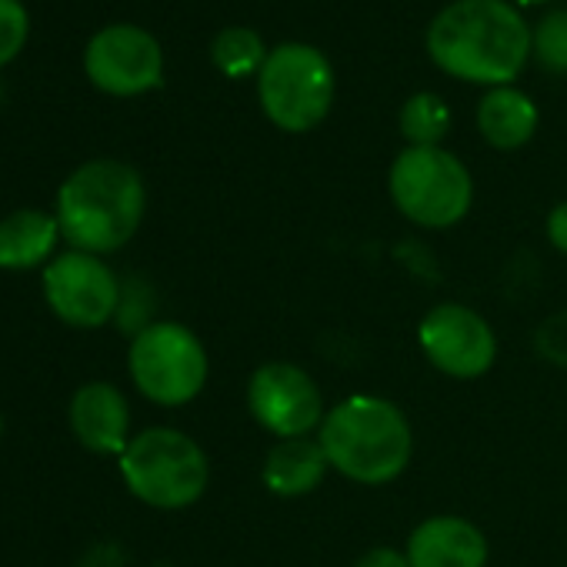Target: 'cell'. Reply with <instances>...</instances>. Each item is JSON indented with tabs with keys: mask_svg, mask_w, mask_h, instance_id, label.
Instances as JSON below:
<instances>
[{
	"mask_svg": "<svg viewBox=\"0 0 567 567\" xmlns=\"http://www.w3.org/2000/svg\"><path fill=\"white\" fill-rule=\"evenodd\" d=\"M427 54L457 81L511 87L530 58V28L507 0H454L431 21Z\"/></svg>",
	"mask_w": 567,
	"mask_h": 567,
	"instance_id": "6da1fadb",
	"label": "cell"
},
{
	"mask_svg": "<svg viewBox=\"0 0 567 567\" xmlns=\"http://www.w3.org/2000/svg\"><path fill=\"white\" fill-rule=\"evenodd\" d=\"M147 207L144 181L121 161H91L78 167L58 194L61 237L84 254H114L141 227Z\"/></svg>",
	"mask_w": 567,
	"mask_h": 567,
	"instance_id": "7a4b0ae2",
	"label": "cell"
},
{
	"mask_svg": "<svg viewBox=\"0 0 567 567\" xmlns=\"http://www.w3.org/2000/svg\"><path fill=\"white\" fill-rule=\"evenodd\" d=\"M318 441L338 474L368 487L398 481L414 451L404 411L374 394H354L334 404L318 431Z\"/></svg>",
	"mask_w": 567,
	"mask_h": 567,
	"instance_id": "3957f363",
	"label": "cell"
},
{
	"mask_svg": "<svg viewBox=\"0 0 567 567\" xmlns=\"http://www.w3.org/2000/svg\"><path fill=\"white\" fill-rule=\"evenodd\" d=\"M127 491L157 511H181L200 501L210 481L204 447L174 427H147L117 457Z\"/></svg>",
	"mask_w": 567,
	"mask_h": 567,
	"instance_id": "277c9868",
	"label": "cell"
},
{
	"mask_svg": "<svg viewBox=\"0 0 567 567\" xmlns=\"http://www.w3.org/2000/svg\"><path fill=\"white\" fill-rule=\"evenodd\" d=\"M257 97L267 121L280 131H315L334 104V71L311 44H280L257 74Z\"/></svg>",
	"mask_w": 567,
	"mask_h": 567,
	"instance_id": "5b68a950",
	"label": "cell"
},
{
	"mask_svg": "<svg viewBox=\"0 0 567 567\" xmlns=\"http://www.w3.org/2000/svg\"><path fill=\"white\" fill-rule=\"evenodd\" d=\"M391 200L417 227L444 230L467 217L474 181L444 147H408L391 164Z\"/></svg>",
	"mask_w": 567,
	"mask_h": 567,
	"instance_id": "8992f818",
	"label": "cell"
},
{
	"mask_svg": "<svg viewBox=\"0 0 567 567\" xmlns=\"http://www.w3.org/2000/svg\"><path fill=\"white\" fill-rule=\"evenodd\" d=\"M127 371L151 404L181 408L204 391L210 364L200 338L190 328L177 321H157L134 334Z\"/></svg>",
	"mask_w": 567,
	"mask_h": 567,
	"instance_id": "52a82bcc",
	"label": "cell"
},
{
	"mask_svg": "<svg viewBox=\"0 0 567 567\" xmlns=\"http://www.w3.org/2000/svg\"><path fill=\"white\" fill-rule=\"evenodd\" d=\"M247 408L250 417L270 431L277 441L288 437H311V431H321L328 411L324 394L318 381L288 361L260 364L247 381Z\"/></svg>",
	"mask_w": 567,
	"mask_h": 567,
	"instance_id": "ba28073f",
	"label": "cell"
},
{
	"mask_svg": "<svg viewBox=\"0 0 567 567\" xmlns=\"http://www.w3.org/2000/svg\"><path fill=\"white\" fill-rule=\"evenodd\" d=\"M44 298L64 324L94 331L117 315L121 284L97 254L68 250L44 267Z\"/></svg>",
	"mask_w": 567,
	"mask_h": 567,
	"instance_id": "9c48e42d",
	"label": "cell"
},
{
	"mask_svg": "<svg viewBox=\"0 0 567 567\" xmlns=\"http://www.w3.org/2000/svg\"><path fill=\"white\" fill-rule=\"evenodd\" d=\"M424 358L447 378H484L497 358V338L491 324L464 305H437L417 328Z\"/></svg>",
	"mask_w": 567,
	"mask_h": 567,
	"instance_id": "30bf717a",
	"label": "cell"
},
{
	"mask_svg": "<svg viewBox=\"0 0 567 567\" xmlns=\"http://www.w3.org/2000/svg\"><path fill=\"white\" fill-rule=\"evenodd\" d=\"M87 78L94 87L114 97H137L161 84L164 78V54L161 44L131 24H114L94 34L84 54Z\"/></svg>",
	"mask_w": 567,
	"mask_h": 567,
	"instance_id": "8fae6325",
	"label": "cell"
},
{
	"mask_svg": "<svg viewBox=\"0 0 567 567\" xmlns=\"http://www.w3.org/2000/svg\"><path fill=\"white\" fill-rule=\"evenodd\" d=\"M71 431L94 454L121 457L131 444V408L107 381L84 384L71 401Z\"/></svg>",
	"mask_w": 567,
	"mask_h": 567,
	"instance_id": "7c38bea8",
	"label": "cell"
},
{
	"mask_svg": "<svg viewBox=\"0 0 567 567\" xmlns=\"http://www.w3.org/2000/svg\"><path fill=\"white\" fill-rule=\"evenodd\" d=\"M404 554L411 567H484L487 537L467 517L437 514L411 530Z\"/></svg>",
	"mask_w": 567,
	"mask_h": 567,
	"instance_id": "4fadbf2b",
	"label": "cell"
},
{
	"mask_svg": "<svg viewBox=\"0 0 567 567\" xmlns=\"http://www.w3.org/2000/svg\"><path fill=\"white\" fill-rule=\"evenodd\" d=\"M328 467L331 464H328L321 441L288 437V441H277L267 451L260 477H264V487L277 497H305L324 481Z\"/></svg>",
	"mask_w": 567,
	"mask_h": 567,
	"instance_id": "5bb4252c",
	"label": "cell"
},
{
	"mask_svg": "<svg viewBox=\"0 0 567 567\" xmlns=\"http://www.w3.org/2000/svg\"><path fill=\"white\" fill-rule=\"evenodd\" d=\"M477 127L491 147L517 151L537 131V107L524 91L491 87L477 104Z\"/></svg>",
	"mask_w": 567,
	"mask_h": 567,
	"instance_id": "9a60e30c",
	"label": "cell"
},
{
	"mask_svg": "<svg viewBox=\"0 0 567 567\" xmlns=\"http://www.w3.org/2000/svg\"><path fill=\"white\" fill-rule=\"evenodd\" d=\"M61 237L58 217L44 210H14L0 220V267L4 270H34L41 267Z\"/></svg>",
	"mask_w": 567,
	"mask_h": 567,
	"instance_id": "2e32d148",
	"label": "cell"
},
{
	"mask_svg": "<svg viewBox=\"0 0 567 567\" xmlns=\"http://www.w3.org/2000/svg\"><path fill=\"white\" fill-rule=\"evenodd\" d=\"M451 131V111L437 94H414L401 107V134L411 147H441Z\"/></svg>",
	"mask_w": 567,
	"mask_h": 567,
	"instance_id": "e0dca14e",
	"label": "cell"
},
{
	"mask_svg": "<svg viewBox=\"0 0 567 567\" xmlns=\"http://www.w3.org/2000/svg\"><path fill=\"white\" fill-rule=\"evenodd\" d=\"M267 48L264 41L247 31V28H227L214 38L210 44V58L214 64L227 74V78H247V74H260L264 61H267Z\"/></svg>",
	"mask_w": 567,
	"mask_h": 567,
	"instance_id": "ac0fdd59",
	"label": "cell"
},
{
	"mask_svg": "<svg viewBox=\"0 0 567 567\" xmlns=\"http://www.w3.org/2000/svg\"><path fill=\"white\" fill-rule=\"evenodd\" d=\"M530 51L550 74H567V11L547 14L530 31Z\"/></svg>",
	"mask_w": 567,
	"mask_h": 567,
	"instance_id": "d6986e66",
	"label": "cell"
},
{
	"mask_svg": "<svg viewBox=\"0 0 567 567\" xmlns=\"http://www.w3.org/2000/svg\"><path fill=\"white\" fill-rule=\"evenodd\" d=\"M28 41V11L21 0H0V68L18 58Z\"/></svg>",
	"mask_w": 567,
	"mask_h": 567,
	"instance_id": "ffe728a7",
	"label": "cell"
},
{
	"mask_svg": "<svg viewBox=\"0 0 567 567\" xmlns=\"http://www.w3.org/2000/svg\"><path fill=\"white\" fill-rule=\"evenodd\" d=\"M354 567H411L408 554L404 550H394V547H374L368 550Z\"/></svg>",
	"mask_w": 567,
	"mask_h": 567,
	"instance_id": "44dd1931",
	"label": "cell"
},
{
	"mask_svg": "<svg viewBox=\"0 0 567 567\" xmlns=\"http://www.w3.org/2000/svg\"><path fill=\"white\" fill-rule=\"evenodd\" d=\"M547 237L560 254H567V200L547 214Z\"/></svg>",
	"mask_w": 567,
	"mask_h": 567,
	"instance_id": "7402d4cb",
	"label": "cell"
},
{
	"mask_svg": "<svg viewBox=\"0 0 567 567\" xmlns=\"http://www.w3.org/2000/svg\"><path fill=\"white\" fill-rule=\"evenodd\" d=\"M517 4H524V8H534V4H547V0H517Z\"/></svg>",
	"mask_w": 567,
	"mask_h": 567,
	"instance_id": "603a6c76",
	"label": "cell"
},
{
	"mask_svg": "<svg viewBox=\"0 0 567 567\" xmlns=\"http://www.w3.org/2000/svg\"><path fill=\"white\" fill-rule=\"evenodd\" d=\"M0 431H4V424H0Z\"/></svg>",
	"mask_w": 567,
	"mask_h": 567,
	"instance_id": "cb8c5ba5",
	"label": "cell"
}]
</instances>
